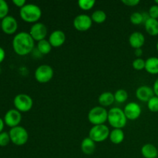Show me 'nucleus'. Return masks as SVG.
<instances>
[{"label":"nucleus","instance_id":"35","mask_svg":"<svg viewBox=\"0 0 158 158\" xmlns=\"http://www.w3.org/2000/svg\"><path fill=\"white\" fill-rule=\"evenodd\" d=\"M5 58H6V52H5L4 49L0 46V63H2Z\"/></svg>","mask_w":158,"mask_h":158},{"label":"nucleus","instance_id":"5","mask_svg":"<svg viewBox=\"0 0 158 158\" xmlns=\"http://www.w3.org/2000/svg\"><path fill=\"white\" fill-rule=\"evenodd\" d=\"M11 142L16 146H23L27 143L29 140V134L26 128L18 126L11 128L9 132Z\"/></svg>","mask_w":158,"mask_h":158},{"label":"nucleus","instance_id":"8","mask_svg":"<svg viewBox=\"0 0 158 158\" xmlns=\"http://www.w3.org/2000/svg\"><path fill=\"white\" fill-rule=\"evenodd\" d=\"M54 75V70L52 66L46 64L40 65L36 68L34 73L35 80L40 83H49L52 79Z\"/></svg>","mask_w":158,"mask_h":158},{"label":"nucleus","instance_id":"3","mask_svg":"<svg viewBox=\"0 0 158 158\" xmlns=\"http://www.w3.org/2000/svg\"><path fill=\"white\" fill-rule=\"evenodd\" d=\"M107 121L114 129H123L127 123L123 110L119 107H113L108 111Z\"/></svg>","mask_w":158,"mask_h":158},{"label":"nucleus","instance_id":"33","mask_svg":"<svg viewBox=\"0 0 158 158\" xmlns=\"http://www.w3.org/2000/svg\"><path fill=\"white\" fill-rule=\"evenodd\" d=\"M121 2L127 6L134 7V6H137L140 3V1L139 0H122Z\"/></svg>","mask_w":158,"mask_h":158},{"label":"nucleus","instance_id":"6","mask_svg":"<svg viewBox=\"0 0 158 158\" xmlns=\"http://www.w3.org/2000/svg\"><path fill=\"white\" fill-rule=\"evenodd\" d=\"M15 109L20 113H27L31 110L33 106L32 97L26 94H19L15 97L13 100Z\"/></svg>","mask_w":158,"mask_h":158},{"label":"nucleus","instance_id":"27","mask_svg":"<svg viewBox=\"0 0 158 158\" xmlns=\"http://www.w3.org/2000/svg\"><path fill=\"white\" fill-rule=\"evenodd\" d=\"M130 20H131V23L133 25H136V26L140 25L141 23H144L143 14L139 12H136L131 14V17H130Z\"/></svg>","mask_w":158,"mask_h":158},{"label":"nucleus","instance_id":"30","mask_svg":"<svg viewBox=\"0 0 158 158\" xmlns=\"http://www.w3.org/2000/svg\"><path fill=\"white\" fill-rule=\"evenodd\" d=\"M132 66L135 70H143L145 69V60L142 58H137L133 61Z\"/></svg>","mask_w":158,"mask_h":158},{"label":"nucleus","instance_id":"16","mask_svg":"<svg viewBox=\"0 0 158 158\" xmlns=\"http://www.w3.org/2000/svg\"><path fill=\"white\" fill-rule=\"evenodd\" d=\"M145 43V37L140 32H134L129 37V44L134 49H140Z\"/></svg>","mask_w":158,"mask_h":158},{"label":"nucleus","instance_id":"12","mask_svg":"<svg viewBox=\"0 0 158 158\" xmlns=\"http://www.w3.org/2000/svg\"><path fill=\"white\" fill-rule=\"evenodd\" d=\"M1 29L7 35H12L18 29L17 20L12 15H7L1 20Z\"/></svg>","mask_w":158,"mask_h":158},{"label":"nucleus","instance_id":"40","mask_svg":"<svg viewBox=\"0 0 158 158\" xmlns=\"http://www.w3.org/2000/svg\"><path fill=\"white\" fill-rule=\"evenodd\" d=\"M155 4L158 6V0H155Z\"/></svg>","mask_w":158,"mask_h":158},{"label":"nucleus","instance_id":"22","mask_svg":"<svg viewBox=\"0 0 158 158\" xmlns=\"http://www.w3.org/2000/svg\"><path fill=\"white\" fill-rule=\"evenodd\" d=\"M124 132L122 129H114L110 133L109 138L114 144H120L124 140Z\"/></svg>","mask_w":158,"mask_h":158},{"label":"nucleus","instance_id":"7","mask_svg":"<svg viewBox=\"0 0 158 158\" xmlns=\"http://www.w3.org/2000/svg\"><path fill=\"white\" fill-rule=\"evenodd\" d=\"M110 133L109 127L105 124L96 125L89 130V137L95 143H101L109 137Z\"/></svg>","mask_w":158,"mask_h":158},{"label":"nucleus","instance_id":"20","mask_svg":"<svg viewBox=\"0 0 158 158\" xmlns=\"http://www.w3.org/2000/svg\"><path fill=\"white\" fill-rule=\"evenodd\" d=\"M144 28L150 35L156 36L158 35V20L149 18L144 23Z\"/></svg>","mask_w":158,"mask_h":158},{"label":"nucleus","instance_id":"39","mask_svg":"<svg viewBox=\"0 0 158 158\" xmlns=\"http://www.w3.org/2000/svg\"><path fill=\"white\" fill-rule=\"evenodd\" d=\"M156 49H157V52H158V41H157V45H156Z\"/></svg>","mask_w":158,"mask_h":158},{"label":"nucleus","instance_id":"1","mask_svg":"<svg viewBox=\"0 0 158 158\" xmlns=\"http://www.w3.org/2000/svg\"><path fill=\"white\" fill-rule=\"evenodd\" d=\"M12 48L17 55L24 56L30 53L35 46V41L29 32H20L12 40Z\"/></svg>","mask_w":158,"mask_h":158},{"label":"nucleus","instance_id":"15","mask_svg":"<svg viewBox=\"0 0 158 158\" xmlns=\"http://www.w3.org/2000/svg\"><path fill=\"white\" fill-rule=\"evenodd\" d=\"M154 95V89L149 86H141L136 90V97L140 101L148 103Z\"/></svg>","mask_w":158,"mask_h":158},{"label":"nucleus","instance_id":"23","mask_svg":"<svg viewBox=\"0 0 158 158\" xmlns=\"http://www.w3.org/2000/svg\"><path fill=\"white\" fill-rule=\"evenodd\" d=\"M36 49L40 54L46 55V54H49L51 52V50H52V46L49 43V40H43L38 42Z\"/></svg>","mask_w":158,"mask_h":158},{"label":"nucleus","instance_id":"10","mask_svg":"<svg viewBox=\"0 0 158 158\" xmlns=\"http://www.w3.org/2000/svg\"><path fill=\"white\" fill-rule=\"evenodd\" d=\"M48 30L46 25L42 23H34L30 28L29 34L33 39L34 41L40 42L41 40H46V37L47 35Z\"/></svg>","mask_w":158,"mask_h":158},{"label":"nucleus","instance_id":"2","mask_svg":"<svg viewBox=\"0 0 158 158\" xmlns=\"http://www.w3.org/2000/svg\"><path fill=\"white\" fill-rule=\"evenodd\" d=\"M19 15L26 23H36L42 17V10L39 6L32 3L26 4L20 9Z\"/></svg>","mask_w":158,"mask_h":158},{"label":"nucleus","instance_id":"38","mask_svg":"<svg viewBox=\"0 0 158 158\" xmlns=\"http://www.w3.org/2000/svg\"><path fill=\"white\" fill-rule=\"evenodd\" d=\"M4 126H5V123L4 120L0 117V133L3 132V129H4Z\"/></svg>","mask_w":158,"mask_h":158},{"label":"nucleus","instance_id":"14","mask_svg":"<svg viewBox=\"0 0 158 158\" xmlns=\"http://www.w3.org/2000/svg\"><path fill=\"white\" fill-rule=\"evenodd\" d=\"M49 42L52 47H60L66 42V34L63 31L60 30V29L53 31L49 35Z\"/></svg>","mask_w":158,"mask_h":158},{"label":"nucleus","instance_id":"13","mask_svg":"<svg viewBox=\"0 0 158 158\" xmlns=\"http://www.w3.org/2000/svg\"><path fill=\"white\" fill-rule=\"evenodd\" d=\"M123 112L127 120H135L140 117L142 110L138 103L135 102H131L125 106Z\"/></svg>","mask_w":158,"mask_h":158},{"label":"nucleus","instance_id":"31","mask_svg":"<svg viewBox=\"0 0 158 158\" xmlns=\"http://www.w3.org/2000/svg\"><path fill=\"white\" fill-rule=\"evenodd\" d=\"M11 142L9 134L7 132L0 133V147H6Z\"/></svg>","mask_w":158,"mask_h":158},{"label":"nucleus","instance_id":"4","mask_svg":"<svg viewBox=\"0 0 158 158\" xmlns=\"http://www.w3.org/2000/svg\"><path fill=\"white\" fill-rule=\"evenodd\" d=\"M108 111L101 106H94L89 111L88 114V120L94 126L96 125L104 124L107 121Z\"/></svg>","mask_w":158,"mask_h":158},{"label":"nucleus","instance_id":"34","mask_svg":"<svg viewBox=\"0 0 158 158\" xmlns=\"http://www.w3.org/2000/svg\"><path fill=\"white\" fill-rule=\"evenodd\" d=\"M12 3H13L15 6L20 8V9L23 8V6L26 4L25 0H13V1H12Z\"/></svg>","mask_w":158,"mask_h":158},{"label":"nucleus","instance_id":"18","mask_svg":"<svg viewBox=\"0 0 158 158\" xmlns=\"http://www.w3.org/2000/svg\"><path fill=\"white\" fill-rule=\"evenodd\" d=\"M141 154L144 158H157L158 149L151 143H146L141 148Z\"/></svg>","mask_w":158,"mask_h":158},{"label":"nucleus","instance_id":"43","mask_svg":"<svg viewBox=\"0 0 158 158\" xmlns=\"http://www.w3.org/2000/svg\"><path fill=\"white\" fill-rule=\"evenodd\" d=\"M157 149H158V148H157Z\"/></svg>","mask_w":158,"mask_h":158},{"label":"nucleus","instance_id":"26","mask_svg":"<svg viewBox=\"0 0 158 158\" xmlns=\"http://www.w3.org/2000/svg\"><path fill=\"white\" fill-rule=\"evenodd\" d=\"M78 6L83 11H89L92 9L96 4L95 0H79Z\"/></svg>","mask_w":158,"mask_h":158},{"label":"nucleus","instance_id":"32","mask_svg":"<svg viewBox=\"0 0 158 158\" xmlns=\"http://www.w3.org/2000/svg\"><path fill=\"white\" fill-rule=\"evenodd\" d=\"M148 14L150 15V18L155 19H158V6L157 5H153L152 6H151V8L149 9L148 11Z\"/></svg>","mask_w":158,"mask_h":158},{"label":"nucleus","instance_id":"42","mask_svg":"<svg viewBox=\"0 0 158 158\" xmlns=\"http://www.w3.org/2000/svg\"><path fill=\"white\" fill-rule=\"evenodd\" d=\"M0 73H1V68H0Z\"/></svg>","mask_w":158,"mask_h":158},{"label":"nucleus","instance_id":"19","mask_svg":"<svg viewBox=\"0 0 158 158\" xmlns=\"http://www.w3.org/2000/svg\"><path fill=\"white\" fill-rule=\"evenodd\" d=\"M145 70L150 74L156 75L158 74V58L157 57H150L145 60Z\"/></svg>","mask_w":158,"mask_h":158},{"label":"nucleus","instance_id":"37","mask_svg":"<svg viewBox=\"0 0 158 158\" xmlns=\"http://www.w3.org/2000/svg\"><path fill=\"white\" fill-rule=\"evenodd\" d=\"M134 54H135L136 56H137V58H140V56H142V54H143V50L141 49V48L140 49H137L134 50Z\"/></svg>","mask_w":158,"mask_h":158},{"label":"nucleus","instance_id":"25","mask_svg":"<svg viewBox=\"0 0 158 158\" xmlns=\"http://www.w3.org/2000/svg\"><path fill=\"white\" fill-rule=\"evenodd\" d=\"M114 99H115V101L119 103H125L128 99V93L125 89H118L114 94Z\"/></svg>","mask_w":158,"mask_h":158},{"label":"nucleus","instance_id":"24","mask_svg":"<svg viewBox=\"0 0 158 158\" xmlns=\"http://www.w3.org/2000/svg\"><path fill=\"white\" fill-rule=\"evenodd\" d=\"M90 17L93 22L100 24V23H103L106 21V14L103 10H96L93 12Z\"/></svg>","mask_w":158,"mask_h":158},{"label":"nucleus","instance_id":"21","mask_svg":"<svg viewBox=\"0 0 158 158\" xmlns=\"http://www.w3.org/2000/svg\"><path fill=\"white\" fill-rule=\"evenodd\" d=\"M115 101L114 94L110 92H103L100 95L98 98V102L100 105L103 107L109 106L114 103Z\"/></svg>","mask_w":158,"mask_h":158},{"label":"nucleus","instance_id":"29","mask_svg":"<svg viewBox=\"0 0 158 158\" xmlns=\"http://www.w3.org/2000/svg\"><path fill=\"white\" fill-rule=\"evenodd\" d=\"M9 7L5 0H0V19H2L8 15Z\"/></svg>","mask_w":158,"mask_h":158},{"label":"nucleus","instance_id":"41","mask_svg":"<svg viewBox=\"0 0 158 158\" xmlns=\"http://www.w3.org/2000/svg\"><path fill=\"white\" fill-rule=\"evenodd\" d=\"M0 29H1V19H0Z\"/></svg>","mask_w":158,"mask_h":158},{"label":"nucleus","instance_id":"11","mask_svg":"<svg viewBox=\"0 0 158 158\" xmlns=\"http://www.w3.org/2000/svg\"><path fill=\"white\" fill-rule=\"evenodd\" d=\"M4 123L11 128L19 126L22 120V114L16 109H11L6 113L4 116Z\"/></svg>","mask_w":158,"mask_h":158},{"label":"nucleus","instance_id":"28","mask_svg":"<svg viewBox=\"0 0 158 158\" xmlns=\"http://www.w3.org/2000/svg\"><path fill=\"white\" fill-rule=\"evenodd\" d=\"M148 107L151 112H158V97H157V96H154V97L148 102Z\"/></svg>","mask_w":158,"mask_h":158},{"label":"nucleus","instance_id":"17","mask_svg":"<svg viewBox=\"0 0 158 158\" xmlns=\"http://www.w3.org/2000/svg\"><path fill=\"white\" fill-rule=\"evenodd\" d=\"M96 149V143L89 137L83 139L81 142L82 152L86 155H92Z\"/></svg>","mask_w":158,"mask_h":158},{"label":"nucleus","instance_id":"36","mask_svg":"<svg viewBox=\"0 0 158 158\" xmlns=\"http://www.w3.org/2000/svg\"><path fill=\"white\" fill-rule=\"evenodd\" d=\"M153 89H154V95L158 97V78L154 82V86H153Z\"/></svg>","mask_w":158,"mask_h":158},{"label":"nucleus","instance_id":"9","mask_svg":"<svg viewBox=\"0 0 158 158\" xmlns=\"http://www.w3.org/2000/svg\"><path fill=\"white\" fill-rule=\"evenodd\" d=\"M93 24L92 19L86 14H80L73 19V26L77 31L86 32L89 30Z\"/></svg>","mask_w":158,"mask_h":158}]
</instances>
